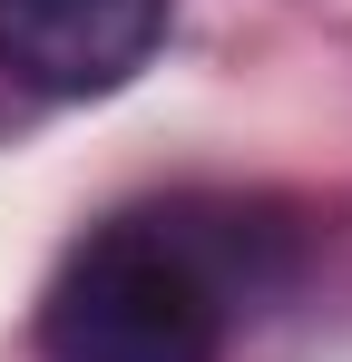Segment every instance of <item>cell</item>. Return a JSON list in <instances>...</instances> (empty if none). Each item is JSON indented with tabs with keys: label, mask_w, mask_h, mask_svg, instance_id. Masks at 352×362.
<instances>
[{
	"label": "cell",
	"mask_w": 352,
	"mask_h": 362,
	"mask_svg": "<svg viewBox=\"0 0 352 362\" xmlns=\"http://www.w3.org/2000/svg\"><path fill=\"white\" fill-rule=\"evenodd\" d=\"M225 284L176 226H108L40 303L49 362H225Z\"/></svg>",
	"instance_id": "obj_1"
},
{
	"label": "cell",
	"mask_w": 352,
	"mask_h": 362,
	"mask_svg": "<svg viewBox=\"0 0 352 362\" xmlns=\"http://www.w3.org/2000/svg\"><path fill=\"white\" fill-rule=\"evenodd\" d=\"M167 40V0H0V69L49 98H108Z\"/></svg>",
	"instance_id": "obj_2"
}]
</instances>
